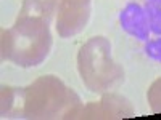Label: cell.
Listing matches in <instances>:
<instances>
[{"label":"cell","instance_id":"6da1fadb","mask_svg":"<svg viewBox=\"0 0 161 120\" xmlns=\"http://www.w3.org/2000/svg\"><path fill=\"white\" fill-rule=\"evenodd\" d=\"M80 98L55 75H44L28 87L2 88L3 118H71Z\"/></svg>","mask_w":161,"mask_h":120},{"label":"cell","instance_id":"7a4b0ae2","mask_svg":"<svg viewBox=\"0 0 161 120\" xmlns=\"http://www.w3.org/2000/svg\"><path fill=\"white\" fill-rule=\"evenodd\" d=\"M53 45L50 22L45 19L18 16L15 24L2 31V58L18 68L42 64Z\"/></svg>","mask_w":161,"mask_h":120},{"label":"cell","instance_id":"3957f363","mask_svg":"<svg viewBox=\"0 0 161 120\" xmlns=\"http://www.w3.org/2000/svg\"><path fill=\"white\" fill-rule=\"evenodd\" d=\"M77 71L86 88L92 93H103L119 88L126 74L111 56V42L103 35L89 38L79 48Z\"/></svg>","mask_w":161,"mask_h":120},{"label":"cell","instance_id":"277c9868","mask_svg":"<svg viewBox=\"0 0 161 120\" xmlns=\"http://www.w3.org/2000/svg\"><path fill=\"white\" fill-rule=\"evenodd\" d=\"M92 13V0H60L55 29L61 38H69L80 34L89 24Z\"/></svg>","mask_w":161,"mask_h":120},{"label":"cell","instance_id":"5b68a950","mask_svg":"<svg viewBox=\"0 0 161 120\" xmlns=\"http://www.w3.org/2000/svg\"><path fill=\"white\" fill-rule=\"evenodd\" d=\"M136 114L132 102L118 93L106 91L102 95L98 102L80 104L79 108L71 114V118H127Z\"/></svg>","mask_w":161,"mask_h":120},{"label":"cell","instance_id":"8992f818","mask_svg":"<svg viewBox=\"0 0 161 120\" xmlns=\"http://www.w3.org/2000/svg\"><path fill=\"white\" fill-rule=\"evenodd\" d=\"M119 26L127 35L147 42L150 37V26L147 10L140 3L129 2L123 10L119 11Z\"/></svg>","mask_w":161,"mask_h":120},{"label":"cell","instance_id":"52a82bcc","mask_svg":"<svg viewBox=\"0 0 161 120\" xmlns=\"http://www.w3.org/2000/svg\"><path fill=\"white\" fill-rule=\"evenodd\" d=\"M60 0H23L18 16H31L52 22L57 15Z\"/></svg>","mask_w":161,"mask_h":120},{"label":"cell","instance_id":"ba28073f","mask_svg":"<svg viewBox=\"0 0 161 120\" xmlns=\"http://www.w3.org/2000/svg\"><path fill=\"white\" fill-rule=\"evenodd\" d=\"M145 10H147V16H148L150 32L156 37H161V7L147 2Z\"/></svg>","mask_w":161,"mask_h":120},{"label":"cell","instance_id":"9c48e42d","mask_svg":"<svg viewBox=\"0 0 161 120\" xmlns=\"http://www.w3.org/2000/svg\"><path fill=\"white\" fill-rule=\"evenodd\" d=\"M147 101L153 114H161V77L150 85L147 91Z\"/></svg>","mask_w":161,"mask_h":120},{"label":"cell","instance_id":"30bf717a","mask_svg":"<svg viewBox=\"0 0 161 120\" xmlns=\"http://www.w3.org/2000/svg\"><path fill=\"white\" fill-rule=\"evenodd\" d=\"M143 51L152 61L161 62V37L153 38V40H147L145 47H143Z\"/></svg>","mask_w":161,"mask_h":120},{"label":"cell","instance_id":"8fae6325","mask_svg":"<svg viewBox=\"0 0 161 120\" xmlns=\"http://www.w3.org/2000/svg\"><path fill=\"white\" fill-rule=\"evenodd\" d=\"M148 3H153V5H158V7H161V0H147Z\"/></svg>","mask_w":161,"mask_h":120}]
</instances>
